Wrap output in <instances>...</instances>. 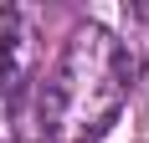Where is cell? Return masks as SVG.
Returning <instances> with one entry per match:
<instances>
[{"label": "cell", "mask_w": 149, "mask_h": 143, "mask_svg": "<svg viewBox=\"0 0 149 143\" xmlns=\"http://www.w3.org/2000/svg\"><path fill=\"white\" fill-rule=\"evenodd\" d=\"M139 15H149V5H144V10H139Z\"/></svg>", "instance_id": "3"}, {"label": "cell", "mask_w": 149, "mask_h": 143, "mask_svg": "<svg viewBox=\"0 0 149 143\" xmlns=\"http://www.w3.org/2000/svg\"><path fill=\"white\" fill-rule=\"evenodd\" d=\"M36 72H41V41H36L31 10L5 5L0 10V113H15L26 102Z\"/></svg>", "instance_id": "2"}, {"label": "cell", "mask_w": 149, "mask_h": 143, "mask_svg": "<svg viewBox=\"0 0 149 143\" xmlns=\"http://www.w3.org/2000/svg\"><path fill=\"white\" fill-rule=\"evenodd\" d=\"M139 61L108 26L88 21L62 41V56L36 82V138L41 143H98L118 123L134 92Z\"/></svg>", "instance_id": "1"}]
</instances>
